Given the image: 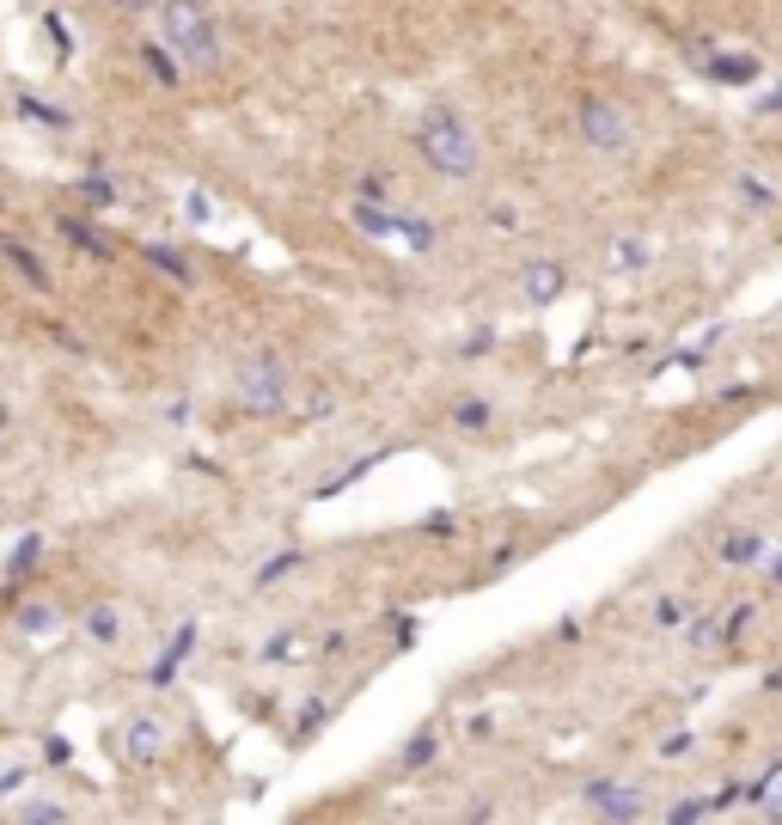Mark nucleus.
<instances>
[{
    "mask_svg": "<svg viewBox=\"0 0 782 825\" xmlns=\"http://www.w3.org/2000/svg\"><path fill=\"white\" fill-rule=\"evenodd\" d=\"M410 135H416V154H422V166L434 171V178H453V184L458 178H477V142H471L465 116H458L446 99L422 104Z\"/></svg>",
    "mask_w": 782,
    "mask_h": 825,
    "instance_id": "1",
    "label": "nucleus"
},
{
    "mask_svg": "<svg viewBox=\"0 0 782 825\" xmlns=\"http://www.w3.org/2000/svg\"><path fill=\"white\" fill-rule=\"evenodd\" d=\"M159 37L178 49V61L196 74L220 68V31H214L208 0H159Z\"/></svg>",
    "mask_w": 782,
    "mask_h": 825,
    "instance_id": "2",
    "label": "nucleus"
},
{
    "mask_svg": "<svg viewBox=\"0 0 782 825\" xmlns=\"http://www.w3.org/2000/svg\"><path fill=\"white\" fill-rule=\"evenodd\" d=\"M239 404L245 416H282L287 410V368H282V349L257 342L239 355Z\"/></svg>",
    "mask_w": 782,
    "mask_h": 825,
    "instance_id": "3",
    "label": "nucleus"
},
{
    "mask_svg": "<svg viewBox=\"0 0 782 825\" xmlns=\"http://www.w3.org/2000/svg\"><path fill=\"white\" fill-rule=\"evenodd\" d=\"M575 128H581V142L593 147V154H605V159L630 154V142H636L630 111L617 99H605V92H581V99H575Z\"/></svg>",
    "mask_w": 782,
    "mask_h": 825,
    "instance_id": "4",
    "label": "nucleus"
},
{
    "mask_svg": "<svg viewBox=\"0 0 782 825\" xmlns=\"http://www.w3.org/2000/svg\"><path fill=\"white\" fill-rule=\"evenodd\" d=\"M513 287H520V300H526V306H556V300H563V287H569V270H563V257L532 251L526 263L513 270Z\"/></svg>",
    "mask_w": 782,
    "mask_h": 825,
    "instance_id": "5",
    "label": "nucleus"
},
{
    "mask_svg": "<svg viewBox=\"0 0 782 825\" xmlns=\"http://www.w3.org/2000/svg\"><path fill=\"white\" fill-rule=\"evenodd\" d=\"M171 746V727L159 722V715H128L123 722V758L128 765H159Z\"/></svg>",
    "mask_w": 782,
    "mask_h": 825,
    "instance_id": "6",
    "label": "nucleus"
},
{
    "mask_svg": "<svg viewBox=\"0 0 782 825\" xmlns=\"http://www.w3.org/2000/svg\"><path fill=\"white\" fill-rule=\"evenodd\" d=\"M0 263H7V270H13L19 282L31 287V294H56V275L43 270V257L31 251V245L19 239V233H0Z\"/></svg>",
    "mask_w": 782,
    "mask_h": 825,
    "instance_id": "7",
    "label": "nucleus"
},
{
    "mask_svg": "<svg viewBox=\"0 0 782 825\" xmlns=\"http://www.w3.org/2000/svg\"><path fill=\"white\" fill-rule=\"evenodd\" d=\"M73 202H80V208H92V214H104V208H116V202H123V184L104 171V154H92V159H86V171L73 178Z\"/></svg>",
    "mask_w": 782,
    "mask_h": 825,
    "instance_id": "8",
    "label": "nucleus"
},
{
    "mask_svg": "<svg viewBox=\"0 0 782 825\" xmlns=\"http://www.w3.org/2000/svg\"><path fill=\"white\" fill-rule=\"evenodd\" d=\"M581 801L593 813H605V820H642V813H648V801H642L636 783H587Z\"/></svg>",
    "mask_w": 782,
    "mask_h": 825,
    "instance_id": "9",
    "label": "nucleus"
},
{
    "mask_svg": "<svg viewBox=\"0 0 782 825\" xmlns=\"http://www.w3.org/2000/svg\"><path fill=\"white\" fill-rule=\"evenodd\" d=\"M698 68L710 74V80H722V86H752V80H764V61L746 56V49H727V56L698 49Z\"/></svg>",
    "mask_w": 782,
    "mask_h": 825,
    "instance_id": "10",
    "label": "nucleus"
},
{
    "mask_svg": "<svg viewBox=\"0 0 782 825\" xmlns=\"http://www.w3.org/2000/svg\"><path fill=\"white\" fill-rule=\"evenodd\" d=\"M764 556H770V539H764V532H752V527L727 532V539L715 544V563H727V569H758Z\"/></svg>",
    "mask_w": 782,
    "mask_h": 825,
    "instance_id": "11",
    "label": "nucleus"
},
{
    "mask_svg": "<svg viewBox=\"0 0 782 825\" xmlns=\"http://www.w3.org/2000/svg\"><path fill=\"white\" fill-rule=\"evenodd\" d=\"M56 227H61V239H68L73 251L99 257V263H104V257H116V239H111V233H99V227H92V221H86V214H61Z\"/></svg>",
    "mask_w": 782,
    "mask_h": 825,
    "instance_id": "12",
    "label": "nucleus"
},
{
    "mask_svg": "<svg viewBox=\"0 0 782 825\" xmlns=\"http://www.w3.org/2000/svg\"><path fill=\"white\" fill-rule=\"evenodd\" d=\"M80 636L92 642V648H116V642H123V612H116L111 599L86 606V612H80Z\"/></svg>",
    "mask_w": 782,
    "mask_h": 825,
    "instance_id": "13",
    "label": "nucleus"
},
{
    "mask_svg": "<svg viewBox=\"0 0 782 825\" xmlns=\"http://www.w3.org/2000/svg\"><path fill=\"white\" fill-rule=\"evenodd\" d=\"M306 556H313V551H306V544H282V551H275V556H263V563H257L251 587H257V594H270V587H282V581H287V575H294V569H306Z\"/></svg>",
    "mask_w": 782,
    "mask_h": 825,
    "instance_id": "14",
    "label": "nucleus"
},
{
    "mask_svg": "<svg viewBox=\"0 0 782 825\" xmlns=\"http://www.w3.org/2000/svg\"><path fill=\"white\" fill-rule=\"evenodd\" d=\"M141 68L154 74L159 86H184V74H190L184 61H178V49H171L166 37H147V43H141Z\"/></svg>",
    "mask_w": 782,
    "mask_h": 825,
    "instance_id": "15",
    "label": "nucleus"
},
{
    "mask_svg": "<svg viewBox=\"0 0 782 825\" xmlns=\"http://www.w3.org/2000/svg\"><path fill=\"white\" fill-rule=\"evenodd\" d=\"M141 257L154 263L159 275H171L178 287H196V263H190V257L178 251V245H159V239H154V245H141Z\"/></svg>",
    "mask_w": 782,
    "mask_h": 825,
    "instance_id": "16",
    "label": "nucleus"
},
{
    "mask_svg": "<svg viewBox=\"0 0 782 825\" xmlns=\"http://www.w3.org/2000/svg\"><path fill=\"white\" fill-rule=\"evenodd\" d=\"M13 111L25 116V123H37V128H73V111H61V104L37 99V92H19V99H13Z\"/></svg>",
    "mask_w": 782,
    "mask_h": 825,
    "instance_id": "17",
    "label": "nucleus"
},
{
    "mask_svg": "<svg viewBox=\"0 0 782 825\" xmlns=\"http://www.w3.org/2000/svg\"><path fill=\"white\" fill-rule=\"evenodd\" d=\"M489 422H496V404H489V392H465V398L453 404V428H465V434H484Z\"/></svg>",
    "mask_w": 782,
    "mask_h": 825,
    "instance_id": "18",
    "label": "nucleus"
},
{
    "mask_svg": "<svg viewBox=\"0 0 782 825\" xmlns=\"http://www.w3.org/2000/svg\"><path fill=\"white\" fill-rule=\"evenodd\" d=\"M13 624H19V636L37 642V636H49V630H61V606H49V599H31V606H19Z\"/></svg>",
    "mask_w": 782,
    "mask_h": 825,
    "instance_id": "19",
    "label": "nucleus"
},
{
    "mask_svg": "<svg viewBox=\"0 0 782 825\" xmlns=\"http://www.w3.org/2000/svg\"><path fill=\"white\" fill-rule=\"evenodd\" d=\"M190 642H196V624H184V630H178V636L166 642V655L154 660V673H147V679H154V685L178 679V667H184V660H190Z\"/></svg>",
    "mask_w": 782,
    "mask_h": 825,
    "instance_id": "20",
    "label": "nucleus"
},
{
    "mask_svg": "<svg viewBox=\"0 0 782 825\" xmlns=\"http://www.w3.org/2000/svg\"><path fill=\"white\" fill-rule=\"evenodd\" d=\"M398 239L410 245L416 257L441 251V233H434V221H422V214H398Z\"/></svg>",
    "mask_w": 782,
    "mask_h": 825,
    "instance_id": "21",
    "label": "nucleus"
},
{
    "mask_svg": "<svg viewBox=\"0 0 782 825\" xmlns=\"http://www.w3.org/2000/svg\"><path fill=\"white\" fill-rule=\"evenodd\" d=\"M434 758H441V734H434V727H422V734H410V746L398 753V770H428Z\"/></svg>",
    "mask_w": 782,
    "mask_h": 825,
    "instance_id": "22",
    "label": "nucleus"
},
{
    "mask_svg": "<svg viewBox=\"0 0 782 825\" xmlns=\"http://www.w3.org/2000/svg\"><path fill=\"white\" fill-rule=\"evenodd\" d=\"M379 459H385V453H373V459H349V465H342V471H337V477H325V484H318V489H313V496H318V501H330V496H342V489H349V484H361V477H367V471H373V465H379Z\"/></svg>",
    "mask_w": 782,
    "mask_h": 825,
    "instance_id": "23",
    "label": "nucleus"
},
{
    "mask_svg": "<svg viewBox=\"0 0 782 825\" xmlns=\"http://www.w3.org/2000/svg\"><path fill=\"white\" fill-rule=\"evenodd\" d=\"M19 820H25V825H68V820H73V807H68V801L37 795V801H25V807H19Z\"/></svg>",
    "mask_w": 782,
    "mask_h": 825,
    "instance_id": "24",
    "label": "nucleus"
},
{
    "mask_svg": "<svg viewBox=\"0 0 782 825\" xmlns=\"http://www.w3.org/2000/svg\"><path fill=\"white\" fill-rule=\"evenodd\" d=\"M734 190H740V202H746V208H758V214L777 208V184L758 178V171H740V184H734Z\"/></svg>",
    "mask_w": 782,
    "mask_h": 825,
    "instance_id": "25",
    "label": "nucleus"
},
{
    "mask_svg": "<svg viewBox=\"0 0 782 825\" xmlns=\"http://www.w3.org/2000/svg\"><path fill=\"white\" fill-rule=\"evenodd\" d=\"M648 263H655L648 239H617L612 245V270H648Z\"/></svg>",
    "mask_w": 782,
    "mask_h": 825,
    "instance_id": "26",
    "label": "nucleus"
},
{
    "mask_svg": "<svg viewBox=\"0 0 782 825\" xmlns=\"http://www.w3.org/2000/svg\"><path fill=\"white\" fill-rule=\"evenodd\" d=\"M715 642H722V612L691 618V624H684V648H715Z\"/></svg>",
    "mask_w": 782,
    "mask_h": 825,
    "instance_id": "27",
    "label": "nucleus"
},
{
    "mask_svg": "<svg viewBox=\"0 0 782 825\" xmlns=\"http://www.w3.org/2000/svg\"><path fill=\"white\" fill-rule=\"evenodd\" d=\"M752 618H758V599H740V606H734V612L722 618V642H746Z\"/></svg>",
    "mask_w": 782,
    "mask_h": 825,
    "instance_id": "28",
    "label": "nucleus"
},
{
    "mask_svg": "<svg viewBox=\"0 0 782 825\" xmlns=\"http://www.w3.org/2000/svg\"><path fill=\"white\" fill-rule=\"evenodd\" d=\"M330 722V703H306V710H299V722H294V746H306V741H313V734H318V727H325Z\"/></svg>",
    "mask_w": 782,
    "mask_h": 825,
    "instance_id": "29",
    "label": "nucleus"
},
{
    "mask_svg": "<svg viewBox=\"0 0 782 825\" xmlns=\"http://www.w3.org/2000/svg\"><path fill=\"white\" fill-rule=\"evenodd\" d=\"M655 630H684V606H679L672 594L655 599Z\"/></svg>",
    "mask_w": 782,
    "mask_h": 825,
    "instance_id": "30",
    "label": "nucleus"
},
{
    "mask_svg": "<svg viewBox=\"0 0 782 825\" xmlns=\"http://www.w3.org/2000/svg\"><path fill=\"white\" fill-rule=\"evenodd\" d=\"M37 556H43V539H19V551L7 556V575H25L31 563H37Z\"/></svg>",
    "mask_w": 782,
    "mask_h": 825,
    "instance_id": "31",
    "label": "nucleus"
},
{
    "mask_svg": "<svg viewBox=\"0 0 782 825\" xmlns=\"http://www.w3.org/2000/svg\"><path fill=\"white\" fill-rule=\"evenodd\" d=\"M691 746H698V734H672V741H660V758H691Z\"/></svg>",
    "mask_w": 782,
    "mask_h": 825,
    "instance_id": "32",
    "label": "nucleus"
},
{
    "mask_svg": "<svg viewBox=\"0 0 782 825\" xmlns=\"http://www.w3.org/2000/svg\"><path fill=\"white\" fill-rule=\"evenodd\" d=\"M758 116H782V86H770V92H758V104H752Z\"/></svg>",
    "mask_w": 782,
    "mask_h": 825,
    "instance_id": "33",
    "label": "nucleus"
},
{
    "mask_svg": "<svg viewBox=\"0 0 782 825\" xmlns=\"http://www.w3.org/2000/svg\"><path fill=\"white\" fill-rule=\"evenodd\" d=\"M43 758H49V765H68V741H61V734H43Z\"/></svg>",
    "mask_w": 782,
    "mask_h": 825,
    "instance_id": "34",
    "label": "nucleus"
},
{
    "mask_svg": "<svg viewBox=\"0 0 782 825\" xmlns=\"http://www.w3.org/2000/svg\"><path fill=\"white\" fill-rule=\"evenodd\" d=\"M422 532H428V539H446V532H453V513H428Z\"/></svg>",
    "mask_w": 782,
    "mask_h": 825,
    "instance_id": "35",
    "label": "nucleus"
},
{
    "mask_svg": "<svg viewBox=\"0 0 782 825\" xmlns=\"http://www.w3.org/2000/svg\"><path fill=\"white\" fill-rule=\"evenodd\" d=\"M489 342H496V330H477V337L465 342V355H471V361H477V355H489Z\"/></svg>",
    "mask_w": 782,
    "mask_h": 825,
    "instance_id": "36",
    "label": "nucleus"
},
{
    "mask_svg": "<svg viewBox=\"0 0 782 825\" xmlns=\"http://www.w3.org/2000/svg\"><path fill=\"white\" fill-rule=\"evenodd\" d=\"M123 13H159V0H116Z\"/></svg>",
    "mask_w": 782,
    "mask_h": 825,
    "instance_id": "37",
    "label": "nucleus"
},
{
    "mask_svg": "<svg viewBox=\"0 0 782 825\" xmlns=\"http://www.w3.org/2000/svg\"><path fill=\"white\" fill-rule=\"evenodd\" d=\"M0 428H7V404H0Z\"/></svg>",
    "mask_w": 782,
    "mask_h": 825,
    "instance_id": "38",
    "label": "nucleus"
}]
</instances>
